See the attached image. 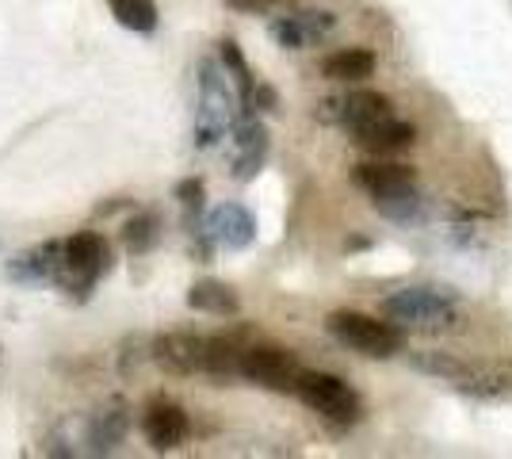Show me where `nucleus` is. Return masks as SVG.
Masks as SVG:
<instances>
[{"label":"nucleus","mask_w":512,"mask_h":459,"mask_svg":"<svg viewBox=\"0 0 512 459\" xmlns=\"http://www.w3.org/2000/svg\"><path fill=\"white\" fill-rule=\"evenodd\" d=\"M111 264H115L111 241L104 234H96V230H81V234L62 241V257L54 264L50 284H58L77 303H85L88 295H92V287H96V280L111 272Z\"/></svg>","instance_id":"obj_1"},{"label":"nucleus","mask_w":512,"mask_h":459,"mask_svg":"<svg viewBox=\"0 0 512 459\" xmlns=\"http://www.w3.org/2000/svg\"><path fill=\"white\" fill-rule=\"evenodd\" d=\"M241 119V104L234 100V92L226 85V73L214 58L199 62V111H195V146L211 150L226 134L234 131V123Z\"/></svg>","instance_id":"obj_2"},{"label":"nucleus","mask_w":512,"mask_h":459,"mask_svg":"<svg viewBox=\"0 0 512 459\" xmlns=\"http://www.w3.org/2000/svg\"><path fill=\"white\" fill-rule=\"evenodd\" d=\"M325 333L344 345V349L360 352V356H371V360H390L406 349V333L394 322H379L371 314H360V310H333L325 318Z\"/></svg>","instance_id":"obj_3"},{"label":"nucleus","mask_w":512,"mask_h":459,"mask_svg":"<svg viewBox=\"0 0 512 459\" xmlns=\"http://www.w3.org/2000/svg\"><path fill=\"white\" fill-rule=\"evenodd\" d=\"M383 314L413 329H451L459 322V295L451 287H402L383 299Z\"/></svg>","instance_id":"obj_4"},{"label":"nucleus","mask_w":512,"mask_h":459,"mask_svg":"<svg viewBox=\"0 0 512 459\" xmlns=\"http://www.w3.org/2000/svg\"><path fill=\"white\" fill-rule=\"evenodd\" d=\"M295 394L302 398V406H310L314 414L325 417L337 429H348L363 417L360 394L333 372H302L299 383H295Z\"/></svg>","instance_id":"obj_5"},{"label":"nucleus","mask_w":512,"mask_h":459,"mask_svg":"<svg viewBox=\"0 0 512 459\" xmlns=\"http://www.w3.org/2000/svg\"><path fill=\"white\" fill-rule=\"evenodd\" d=\"M302 372L306 368L299 364L295 352L279 349V345H264V341H249L241 352V368H237V375L249 379L253 387L279 394H295V383H299Z\"/></svg>","instance_id":"obj_6"},{"label":"nucleus","mask_w":512,"mask_h":459,"mask_svg":"<svg viewBox=\"0 0 512 459\" xmlns=\"http://www.w3.org/2000/svg\"><path fill=\"white\" fill-rule=\"evenodd\" d=\"M142 433H146V444L153 452H172L192 433L188 410L180 402H172V398H153L146 406V414H142Z\"/></svg>","instance_id":"obj_7"},{"label":"nucleus","mask_w":512,"mask_h":459,"mask_svg":"<svg viewBox=\"0 0 512 459\" xmlns=\"http://www.w3.org/2000/svg\"><path fill=\"white\" fill-rule=\"evenodd\" d=\"M333 27H337V16H333V12L302 8V12H287V16L272 20L268 35H272L283 50H306V46H318Z\"/></svg>","instance_id":"obj_8"},{"label":"nucleus","mask_w":512,"mask_h":459,"mask_svg":"<svg viewBox=\"0 0 512 459\" xmlns=\"http://www.w3.org/2000/svg\"><path fill=\"white\" fill-rule=\"evenodd\" d=\"M203 352H207V337L199 333H161L150 345L153 364L169 375H203Z\"/></svg>","instance_id":"obj_9"},{"label":"nucleus","mask_w":512,"mask_h":459,"mask_svg":"<svg viewBox=\"0 0 512 459\" xmlns=\"http://www.w3.org/2000/svg\"><path fill=\"white\" fill-rule=\"evenodd\" d=\"M268 127L253 119V115H241L234 123V161H230V176L234 180H253L260 169H264V161H268Z\"/></svg>","instance_id":"obj_10"},{"label":"nucleus","mask_w":512,"mask_h":459,"mask_svg":"<svg viewBox=\"0 0 512 459\" xmlns=\"http://www.w3.org/2000/svg\"><path fill=\"white\" fill-rule=\"evenodd\" d=\"M203 230L211 234L214 245H222V249H249L256 241V219L249 207H241V203H218L211 215L203 219Z\"/></svg>","instance_id":"obj_11"},{"label":"nucleus","mask_w":512,"mask_h":459,"mask_svg":"<svg viewBox=\"0 0 512 459\" xmlns=\"http://www.w3.org/2000/svg\"><path fill=\"white\" fill-rule=\"evenodd\" d=\"M348 134H352V146H360L363 153H379V157H383V153H402L417 142V127L394 119V115L375 119V123L356 127V131H348Z\"/></svg>","instance_id":"obj_12"},{"label":"nucleus","mask_w":512,"mask_h":459,"mask_svg":"<svg viewBox=\"0 0 512 459\" xmlns=\"http://www.w3.org/2000/svg\"><path fill=\"white\" fill-rule=\"evenodd\" d=\"M245 345H249V329H234V333H214V337H207L203 375L214 379V383H230V379H237Z\"/></svg>","instance_id":"obj_13"},{"label":"nucleus","mask_w":512,"mask_h":459,"mask_svg":"<svg viewBox=\"0 0 512 459\" xmlns=\"http://www.w3.org/2000/svg\"><path fill=\"white\" fill-rule=\"evenodd\" d=\"M352 180L367 196H383V192H394V188L417 184V173L402 161H363V165L352 169Z\"/></svg>","instance_id":"obj_14"},{"label":"nucleus","mask_w":512,"mask_h":459,"mask_svg":"<svg viewBox=\"0 0 512 459\" xmlns=\"http://www.w3.org/2000/svg\"><path fill=\"white\" fill-rule=\"evenodd\" d=\"M386 115H394V111H390V96L371 92V88H363V92H348L344 100H337V123H341L344 131L367 127V123L386 119Z\"/></svg>","instance_id":"obj_15"},{"label":"nucleus","mask_w":512,"mask_h":459,"mask_svg":"<svg viewBox=\"0 0 512 459\" xmlns=\"http://www.w3.org/2000/svg\"><path fill=\"white\" fill-rule=\"evenodd\" d=\"M375 73V54L363 50V46H348V50H337L321 62V77L325 81H337V85H360Z\"/></svg>","instance_id":"obj_16"},{"label":"nucleus","mask_w":512,"mask_h":459,"mask_svg":"<svg viewBox=\"0 0 512 459\" xmlns=\"http://www.w3.org/2000/svg\"><path fill=\"white\" fill-rule=\"evenodd\" d=\"M58 257H62V241H46V245L31 249V253H16V257L8 261V276H12L16 284H46V280L54 276Z\"/></svg>","instance_id":"obj_17"},{"label":"nucleus","mask_w":512,"mask_h":459,"mask_svg":"<svg viewBox=\"0 0 512 459\" xmlns=\"http://www.w3.org/2000/svg\"><path fill=\"white\" fill-rule=\"evenodd\" d=\"M127 429H130V417H127V406H111L104 414H96L88 421V452L92 456H107V452H115L123 440H127Z\"/></svg>","instance_id":"obj_18"},{"label":"nucleus","mask_w":512,"mask_h":459,"mask_svg":"<svg viewBox=\"0 0 512 459\" xmlns=\"http://www.w3.org/2000/svg\"><path fill=\"white\" fill-rule=\"evenodd\" d=\"M375 203V211L390 222H402V226H417V222H425L428 207H425V196L417 192V184H406V188H394V192H383V196H371Z\"/></svg>","instance_id":"obj_19"},{"label":"nucleus","mask_w":512,"mask_h":459,"mask_svg":"<svg viewBox=\"0 0 512 459\" xmlns=\"http://www.w3.org/2000/svg\"><path fill=\"white\" fill-rule=\"evenodd\" d=\"M188 306L199 314H214V318H237L241 314V299L230 284L222 280H199L188 291Z\"/></svg>","instance_id":"obj_20"},{"label":"nucleus","mask_w":512,"mask_h":459,"mask_svg":"<svg viewBox=\"0 0 512 459\" xmlns=\"http://www.w3.org/2000/svg\"><path fill=\"white\" fill-rule=\"evenodd\" d=\"M218 62H222V69L234 77L237 85V100H241V115H249V96H253V69H249V62H245V54H241V46L234 43V39H222L218 43Z\"/></svg>","instance_id":"obj_21"},{"label":"nucleus","mask_w":512,"mask_h":459,"mask_svg":"<svg viewBox=\"0 0 512 459\" xmlns=\"http://www.w3.org/2000/svg\"><path fill=\"white\" fill-rule=\"evenodd\" d=\"M123 249H127L130 257H142V253H150L157 238H161V219L153 215V211H138L134 219L123 222Z\"/></svg>","instance_id":"obj_22"},{"label":"nucleus","mask_w":512,"mask_h":459,"mask_svg":"<svg viewBox=\"0 0 512 459\" xmlns=\"http://www.w3.org/2000/svg\"><path fill=\"white\" fill-rule=\"evenodd\" d=\"M111 4V16L123 23L127 31H138V35H150L157 27V4L153 0H107Z\"/></svg>","instance_id":"obj_23"},{"label":"nucleus","mask_w":512,"mask_h":459,"mask_svg":"<svg viewBox=\"0 0 512 459\" xmlns=\"http://www.w3.org/2000/svg\"><path fill=\"white\" fill-rule=\"evenodd\" d=\"M413 364L421 368V372H432V375H440V379H448V383H467L470 372L474 368H467L463 360H455V356H444V352H425V356H413Z\"/></svg>","instance_id":"obj_24"},{"label":"nucleus","mask_w":512,"mask_h":459,"mask_svg":"<svg viewBox=\"0 0 512 459\" xmlns=\"http://www.w3.org/2000/svg\"><path fill=\"white\" fill-rule=\"evenodd\" d=\"M172 196L180 199V207H184V222H188V230H199L203 222H199V215H203V199H207V184L199 180V176H188V180H180L176 184V192Z\"/></svg>","instance_id":"obj_25"},{"label":"nucleus","mask_w":512,"mask_h":459,"mask_svg":"<svg viewBox=\"0 0 512 459\" xmlns=\"http://www.w3.org/2000/svg\"><path fill=\"white\" fill-rule=\"evenodd\" d=\"M295 0H226L230 12H241V16H279L287 12Z\"/></svg>","instance_id":"obj_26"},{"label":"nucleus","mask_w":512,"mask_h":459,"mask_svg":"<svg viewBox=\"0 0 512 459\" xmlns=\"http://www.w3.org/2000/svg\"><path fill=\"white\" fill-rule=\"evenodd\" d=\"M253 111H279V96L272 85H256L253 96H249V115Z\"/></svg>","instance_id":"obj_27"}]
</instances>
